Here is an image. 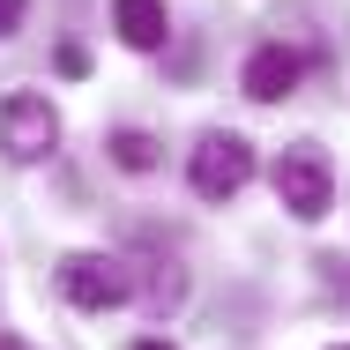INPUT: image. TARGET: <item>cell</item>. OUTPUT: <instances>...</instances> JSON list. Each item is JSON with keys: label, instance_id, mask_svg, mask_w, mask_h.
Here are the masks:
<instances>
[{"label": "cell", "instance_id": "8", "mask_svg": "<svg viewBox=\"0 0 350 350\" xmlns=\"http://www.w3.org/2000/svg\"><path fill=\"white\" fill-rule=\"evenodd\" d=\"M23 8H30V0H0V38H15V30H23Z\"/></svg>", "mask_w": 350, "mask_h": 350}, {"label": "cell", "instance_id": "11", "mask_svg": "<svg viewBox=\"0 0 350 350\" xmlns=\"http://www.w3.org/2000/svg\"><path fill=\"white\" fill-rule=\"evenodd\" d=\"M0 350H23V343H15V336H0Z\"/></svg>", "mask_w": 350, "mask_h": 350}, {"label": "cell", "instance_id": "7", "mask_svg": "<svg viewBox=\"0 0 350 350\" xmlns=\"http://www.w3.org/2000/svg\"><path fill=\"white\" fill-rule=\"evenodd\" d=\"M112 164H120V172H149V164H157V142L142 135V127H120V135H112Z\"/></svg>", "mask_w": 350, "mask_h": 350}, {"label": "cell", "instance_id": "1", "mask_svg": "<svg viewBox=\"0 0 350 350\" xmlns=\"http://www.w3.org/2000/svg\"><path fill=\"white\" fill-rule=\"evenodd\" d=\"M276 202L298 224H321L328 202H336V172H328V157L313 149V142H298V149H283L276 157Z\"/></svg>", "mask_w": 350, "mask_h": 350}, {"label": "cell", "instance_id": "3", "mask_svg": "<svg viewBox=\"0 0 350 350\" xmlns=\"http://www.w3.org/2000/svg\"><path fill=\"white\" fill-rule=\"evenodd\" d=\"M60 291H68V306H82V313H112V306H127L135 276L112 254H68L60 261Z\"/></svg>", "mask_w": 350, "mask_h": 350}, {"label": "cell", "instance_id": "6", "mask_svg": "<svg viewBox=\"0 0 350 350\" xmlns=\"http://www.w3.org/2000/svg\"><path fill=\"white\" fill-rule=\"evenodd\" d=\"M112 30H120L135 53H157V45L172 38V15H164V0H112Z\"/></svg>", "mask_w": 350, "mask_h": 350}, {"label": "cell", "instance_id": "12", "mask_svg": "<svg viewBox=\"0 0 350 350\" xmlns=\"http://www.w3.org/2000/svg\"><path fill=\"white\" fill-rule=\"evenodd\" d=\"M336 350H343V343H336Z\"/></svg>", "mask_w": 350, "mask_h": 350}, {"label": "cell", "instance_id": "4", "mask_svg": "<svg viewBox=\"0 0 350 350\" xmlns=\"http://www.w3.org/2000/svg\"><path fill=\"white\" fill-rule=\"evenodd\" d=\"M0 142H8L15 164H38V157L60 149V112H53L38 90H15V97L0 105Z\"/></svg>", "mask_w": 350, "mask_h": 350}, {"label": "cell", "instance_id": "10", "mask_svg": "<svg viewBox=\"0 0 350 350\" xmlns=\"http://www.w3.org/2000/svg\"><path fill=\"white\" fill-rule=\"evenodd\" d=\"M135 350H172V343H164V336H142V343Z\"/></svg>", "mask_w": 350, "mask_h": 350}, {"label": "cell", "instance_id": "9", "mask_svg": "<svg viewBox=\"0 0 350 350\" xmlns=\"http://www.w3.org/2000/svg\"><path fill=\"white\" fill-rule=\"evenodd\" d=\"M60 75H90V53L82 45H60Z\"/></svg>", "mask_w": 350, "mask_h": 350}, {"label": "cell", "instance_id": "5", "mask_svg": "<svg viewBox=\"0 0 350 350\" xmlns=\"http://www.w3.org/2000/svg\"><path fill=\"white\" fill-rule=\"evenodd\" d=\"M298 75H306V60L291 53V45H261V53H246V97H261V105H283L291 90H298Z\"/></svg>", "mask_w": 350, "mask_h": 350}, {"label": "cell", "instance_id": "2", "mask_svg": "<svg viewBox=\"0 0 350 350\" xmlns=\"http://www.w3.org/2000/svg\"><path fill=\"white\" fill-rule=\"evenodd\" d=\"M187 179H194L202 202H231V194L254 179V142H246V135H202L194 164H187Z\"/></svg>", "mask_w": 350, "mask_h": 350}]
</instances>
